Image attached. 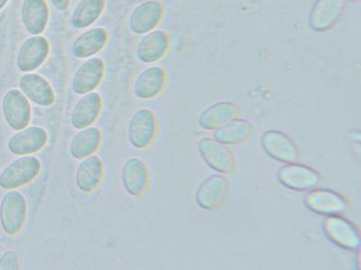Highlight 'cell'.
<instances>
[{"label":"cell","mask_w":361,"mask_h":270,"mask_svg":"<svg viewBox=\"0 0 361 270\" xmlns=\"http://www.w3.org/2000/svg\"><path fill=\"white\" fill-rule=\"evenodd\" d=\"M322 230L331 243L350 250L359 252L361 236L359 228L341 214L330 215L322 221Z\"/></svg>","instance_id":"1"},{"label":"cell","mask_w":361,"mask_h":270,"mask_svg":"<svg viewBox=\"0 0 361 270\" xmlns=\"http://www.w3.org/2000/svg\"><path fill=\"white\" fill-rule=\"evenodd\" d=\"M347 0H315L309 12L308 27L315 33L331 31L347 11Z\"/></svg>","instance_id":"2"},{"label":"cell","mask_w":361,"mask_h":270,"mask_svg":"<svg viewBox=\"0 0 361 270\" xmlns=\"http://www.w3.org/2000/svg\"><path fill=\"white\" fill-rule=\"evenodd\" d=\"M276 179L286 188L299 192L318 188L324 180L318 170L295 162L286 163L277 170Z\"/></svg>","instance_id":"3"},{"label":"cell","mask_w":361,"mask_h":270,"mask_svg":"<svg viewBox=\"0 0 361 270\" xmlns=\"http://www.w3.org/2000/svg\"><path fill=\"white\" fill-rule=\"evenodd\" d=\"M41 163L37 158H18L0 173V186L4 189H16L28 184L39 174Z\"/></svg>","instance_id":"4"},{"label":"cell","mask_w":361,"mask_h":270,"mask_svg":"<svg viewBox=\"0 0 361 270\" xmlns=\"http://www.w3.org/2000/svg\"><path fill=\"white\" fill-rule=\"evenodd\" d=\"M230 189V180L224 175L209 176L200 184L196 202L203 210L217 212L227 201Z\"/></svg>","instance_id":"5"},{"label":"cell","mask_w":361,"mask_h":270,"mask_svg":"<svg viewBox=\"0 0 361 270\" xmlns=\"http://www.w3.org/2000/svg\"><path fill=\"white\" fill-rule=\"evenodd\" d=\"M305 204L314 213L330 217L345 213L350 201L340 192L328 188H314L306 194Z\"/></svg>","instance_id":"6"},{"label":"cell","mask_w":361,"mask_h":270,"mask_svg":"<svg viewBox=\"0 0 361 270\" xmlns=\"http://www.w3.org/2000/svg\"><path fill=\"white\" fill-rule=\"evenodd\" d=\"M198 150L203 162L209 168L222 174H231L237 169V160L231 150L214 138H202Z\"/></svg>","instance_id":"7"},{"label":"cell","mask_w":361,"mask_h":270,"mask_svg":"<svg viewBox=\"0 0 361 270\" xmlns=\"http://www.w3.org/2000/svg\"><path fill=\"white\" fill-rule=\"evenodd\" d=\"M267 155L282 163L295 162L299 158V148L288 134L279 130L266 131L260 140Z\"/></svg>","instance_id":"8"},{"label":"cell","mask_w":361,"mask_h":270,"mask_svg":"<svg viewBox=\"0 0 361 270\" xmlns=\"http://www.w3.org/2000/svg\"><path fill=\"white\" fill-rule=\"evenodd\" d=\"M27 217V202L21 193H6L0 204V223L8 234L18 233Z\"/></svg>","instance_id":"9"},{"label":"cell","mask_w":361,"mask_h":270,"mask_svg":"<svg viewBox=\"0 0 361 270\" xmlns=\"http://www.w3.org/2000/svg\"><path fill=\"white\" fill-rule=\"evenodd\" d=\"M156 115L148 108L135 112L128 124V135L130 143L137 149H144L153 143L157 136Z\"/></svg>","instance_id":"10"},{"label":"cell","mask_w":361,"mask_h":270,"mask_svg":"<svg viewBox=\"0 0 361 270\" xmlns=\"http://www.w3.org/2000/svg\"><path fill=\"white\" fill-rule=\"evenodd\" d=\"M3 114L12 129H25L31 119L30 104L22 92L11 89L3 98Z\"/></svg>","instance_id":"11"},{"label":"cell","mask_w":361,"mask_h":270,"mask_svg":"<svg viewBox=\"0 0 361 270\" xmlns=\"http://www.w3.org/2000/svg\"><path fill=\"white\" fill-rule=\"evenodd\" d=\"M164 6L158 0L142 3L132 12L130 18L131 31L137 34L150 33L162 21Z\"/></svg>","instance_id":"12"},{"label":"cell","mask_w":361,"mask_h":270,"mask_svg":"<svg viewBox=\"0 0 361 270\" xmlns=\"http://www.w3.org/2000/svg\"><path fill=\"white\" fill-rule=\"evenodd\" d=\"M49 50V43L44 37L35 35L28 38L18 51V69L23 72H34L47 60Z\"/></svg>","instance_id":"13"},{"label":"cell","mask_w":361,"mask_h":270,"mask_svg":"<svg viewBox=\"0 0 361 270\" xmlns=\"http://www.w3.org/2000/svg\"><path fill=\"white\" fill-rule=\"evenodd\" d=\"M171 35L166 31L150 32L137 45L138 60L145 63L158 62L166 56L171 46Z\"/></svg>","instance_id":"14"},{"label":"cell","mask_w":361,"mask_h":270,"mask_svg":"<svg viewBox=\"0 0 361 270\" xmlns=\"http://www.w3.org/2000/svg\"><path fill=\"white\" fill-rule=\"evenodd\" d=\"M240 115V105L231 101H221L209 105L200 115V127L207 131H215Z\"/></svg>","instance_id":"15"},{"label":"cell","mask_w":361,"mask_h":270,"mask_svg":"<svg viewBox=\"0 0 361 270\" xmlns=\"http://www.w3.org/2000/svg\"><path fill=\"white\" fill-rule=\"evenodd\" d=\"M47 133L44 128L32 127L18 131L8 141V150L16 155L39 152L47 141Z\"/></svg>","instance_id":"16"},{"label":"cell","mask_w":361,"mask_h":270,"mask_svg":"<svg viewBox=\"0 0 361 270\" xmlns=\"http://www.w3.org/2000/svg\"><path fill=\"white\" fill-rule=\"evenodd\" d=\"M167 74L162 67L153 66L143 70L134 83L133 92L140 99L156 98L166 84Z\"/></svg>","instance_id":"17"},{"label":"cell","mask_w":361,"mask_h":270,"mask_svg":"<svg viewBox=\"0 0 361 270\" xmlns=\"http://www.w3.org/2000/svg\"><path fill=\"white\" fill-rule=\"evenodd\" d=\"M104 75V63L99 58L87 60L77 70L73 79V89L76 94L85 95L99 85Z\"/></svg>","instance_id":"18"},{"label":"cell","mask_w":361,"mask_h":270,"mask_svg":"<svg viewBox=\"0 0 361 270\" xmlns=\"http://www.w3.org/2000/svg\"><path fill=\"white\" fill-rule=\"evenodd\" d=\"M19 86L30 101L41 107H50L56 101L51 85L38 74H25L19 80Z\"/></svg>","instance_id":"19"},{"label":"cell","mask_w":361,"mask_h":270,"mask_svg":"<svg viewBox=\"0 0 361 270\" xmlns=\"http://www.w3.org/2000/svg\"><path fill=\"white\" fill-rule=\"evenodd\" d=\"M122 183L126 191L132 197H140L148 185V170L146 164L138 158H130L122 168Z\"/></svg>","instance_id":"20"},{"label":"cell","mask_w":361,"mask_h":270,"mask_svg":"<svg viewBox=\"0 0 361 270\" xmlns=\"http://www.w3.org/2000/svg\"><path fill=\"white\" fill-rule=\"evenodd\" d=\"M101 108V96L96 92L87 93L74 105L71 115V123L75 129H85L94 123Z\"/></svg>","instance_id":"21"},{"label":"cell","mask_w":361,"mask_h":270,"mask_svg":"<svg viewBox=\"0 0 361 270\" xmlns=\"http://www.w3.org/2000/svg\"><path fill=\"white\" fill-rule=\"evenodd\" d=\"M22 19L29 34L39 35L47 28L49 9L44 0H25L22 6Z\"/></svg>","instance_id":"22"},{"label":"cell","mask_w":361,"mask_h":270,"mask_svg":"<svg viewBox=\"0 0 361 270\" xmlns=\"http://www.w3.org/2000/svg\"><path fill=\"white\" fill-rule=\"evenodd\" d=\"M108 41L104 28H93L80 35L72 45V53L78 59L95 56L103 49Z\"/></svg>","instance_id":"23"},{"label":"cell","mask_w":361,"mask_h":270,"mask_svg":"<svg viewBox=\"0 0 361 270\" xmlns=\"http://www.w3.org/2000/svg\"><path fill=\"white\" fill-rule=\"evenodd\" d=\"M103 163L98 156H89L79 164L76 170V185L80 191H94L102 181Z\"/></svg>","instance_id":"24"},{"label":"cell","mask_w":361,"mask_h":270,"mask_svg":"<svg viewBox=\"0 0 361 270\" xmlns=\"http://www.w3.org/2000/svg\"><path fill=\"white\" fill-rule=\"evenodd\" d=\"M253 133L252 124L246 119L236 118L214 133V139L224 146H240L246 143Z\"/></svg>","instance_id":"25"},{"label":"cell","mask_w":361,"mask_h":270,"mask_svg":"<svg viewBox=\"0 0 361 270\" xmlns=\"http://www.w3.org/2000/svg\"><path fill=\"white\" fill-rule=\"evenodd\" d=\"M102 134L96 127L86 128L73 137L70 153L74 159L82 160L92 155L101 144Z\"/></svg>","instance_id":"26"},{"label":"cell","mask_w":361,"mask_h":270,"mask_svg":"<svg viewBox=\"0 0 361 270\" xmlns=\"http://www.w3.org/2000/svg\"><path fill=\"white\" fill-rule=\"evenodd\" d=\"M105 0H82L74 8L71 22L77 29L90 27L104 11Z\"/></svg>","instance_id":"27"},{"label":"cell","mask_w":361,"mask_h":270,"mask_svg":"<svg viewBox=\"0 0 361 270\" xmlns=\"http://www.w3.org/2000/svg\"><path fill=\"white\" fill-rule=\"evenodd\" d=\"M19 266V260L17 253L14 250H8L3 254L0 258V270H18Z\"/></svg>","instance_id":"28"},{"label":"cell","mask_w":361,"mask_h":270,"mask_svg":"<svg viewBox=\"0 0 361 270\" xmlns=\"http://www.w3.org/2000/svg\"><path fill=\"white\" fill-rule=\"evenodd\" d=\"M50 1L60 11H66L70 5V0H50Z\"/></svg>","instance_id":"29"},{"label":"cell","mask_w":361,"mask_h":270,"mask_svg":"<svg viewBox=\"0 0 361 270\" xmlns=\"http://www.w3.org/2000/svg\"><path fill=\"white\" fill-rule=\"evenodd\" d=\"M9 0H0V11L6 5Z\"/></svg>","instance_id":"30"},{"label":"cell","mask_w":361,"mask_h":270,"mask_svg":"<svg viewBox=\"0 0 361 270\" xmlns=\"http://www.w3.org/2000/svg\"><path fill=\"white\" fill-rule=\"evenodd\" d=\"M347 1H359V0H347Z\"/></svg>","instance_id":"31"}]
</instances>
